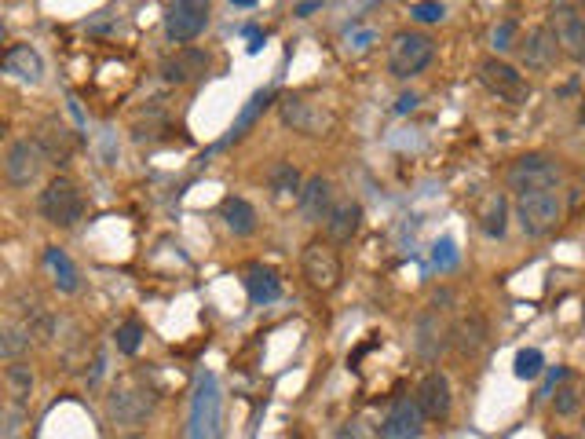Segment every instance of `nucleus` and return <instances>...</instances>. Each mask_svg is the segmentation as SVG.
Returning a JSON list of instances; mask_svg holds the SVG:
<instances>
[{
  "instance_id": "nucleus-1",
  "label": "nucleus",
  "mask_w": 585,
  "mask_h": 439,
  "mask_svg": "<svg viewBox=\"0 0 585 439\" xmlns=\"http://www.w3.org/2000/svg\"><path fill=\"white\" fill-rule=\"evenodd\" d=\"M187 439H224V396L213 374H198L194 381Z\"/></svg>"
},
{
  "instance_id": "nucleus-2",
  "label": "nucleus",
  "mask_w": 585,
  "mask_h": 439,
  "mask_svg": "<svg viewBox=\"0 0 585 439\" xmlns=\"http://www.w3.org/2000/svg\"><path fill=\"white\" fill-rule=\"evenodd\" d=\"M560 183H564V169L549 154H523L505 172V187L516 191V198L538 191H560Z\"/></svg>"
},
{
  "instance_id": "nucleus-3",
  "label": "nucleus",
  "mask_w": 585,
  "mask_h": 439,
  "mask_svg": "<svg viewBox=\"0 0 585 439\" xmlns=\"http://www.w3.org/2000/svg\"><path fill=\"white\" fill-rule=\"evenodd\" d=\"M432 59H436V41L421 30H399L388 44V74L399 81L425 74Z\"/></svg>"
},
{
  "instance_id": "nucleus-4",
  "label": "nucleus",
  "mask_w": 585,
  "mask_h": 439,
  "mask_svg": "<svg viewBox=\"0 0 585 439\" xmlns=\"http://www.w3.org/2000/svg\"><path fill=\"white\" fill-rule=\"evenodd\" d=\"M516 220H520L527 238L549 235V231L564 220V194L560 191L523 194V198H516Z\"/></svg>"
},
{
  "instance_id": "nucleus-5",
  "label": "nucleus",
  "mask_w": 585,
  "mask_h": 439,
  "mask_svg": "<svg viewBox=\"0 0 585 439\" xmlns=\"http://www.w3.org/2000/svg\"><path fill=\"white\" fill-rule=\"evenodd\" d=\"M41 216L55 227H74L85 216V194L74 180L55 176L41 191Z\"/></svg>"
},
{
  "instance_id": "nucleus-6",
  "label": "nucleus",
  "mask_w": 585,
  "mask_h": 439,
  "mask_svg": "<svg viewBox=\"0 0 585 439\" xmlns=\"http://www.w3.org/2000/svg\"><path fill=\"white\" fill-rule=\"evenodd\" d=\"M300 268H304V279H308L311 290L333 293L341 286V257H337L333 242H322V238L308 242L304 257H300Z\"/></svg>"
},
{
  "instance_id": "nucleus-7",
  "label": "nucleus",
  "mask_w": 585,
  "mask_h": 439,
  "mask_svg": "<svg viewBox=\"0 0 585 439\" xmlns=\"http://www.w3.org/2000/svg\"><path fill=\"white\" fill-rule=\"evenodd\" d=\"M549 30L567 59L585 63V19L578 15L575 4H553L549 8Z\"/></svg>"
},
{
  "instance_id": "nucleus-8",
  "label": "nucleus",
  "mask_w": 585,
  "mask_h": 439,
  "mask_svg": "<svg viewBox=\"0 0 585 439\" xmlns=\"http://www.w3.org/2000/svg\"><path fill=\"white\" fill-rule=\"evenodd\" d=\"M209 26V4L202 0H176L165 8V33L176 44H191L194 37H202Z\"/></svg>"
},
{
  "instance_id": "nucleus-9",
  "label": "nucleus",
  "mask_w": 585,
  "mask_h": 439,
  "mask_svg": "<svg viewBox=\"0 0 585 439\" xmlns=\"http://www.w3.org/2000/svg\"><path fill=\"white\" fill-rule=\"evenodd\" d=\"M44 161H48V154L37 140H15L4 154V176H8L11 187H30L41 176Z\"/></svg>"
},
{
  "instance_id": "nucleus-10",
  "label": "nucleus",
  "mask_w": 585,
  "mask_h": 439,
  "mask_svg": "<svg viewBox=\"0 0 585 439\" xmlns=\"http://www.w3.org/2000/svg\"><path fill=\"white\" fill-rule=\"evenodd\" d=\"M479 81L487 85V92H494L498 99H509V103H520V99L531 96V85L523 81V74L516 66H509L505 59H483L479 63Z\"/></svg>"
},
{
  "instance_id": "nucleus-11",
  "label": "nucleus",
  "mask_w": 585,
  "mask_h": 439,
  "mask_svg": "<svg viewBox=\"0 0 585 439\" xmlns=\"http://www.w3.org/2000/svg\"><path fill=\"white\" fill-rule=\"evenodd\" d=\"M425 414H421V407H417V399L410 396H399L388 407V414H384L381 421V432L377 436L381 439H421L425 436Z\"/></svg>"
},
{
  "instance_id": "nucleus-12",
  "label": "nucleus",
  "mask_w": 585,
  "mask_h": 439,
  "mask_svg": "<svg viewBox=\"0 0 585 439\" xmlns=\"http://www.w3.org/2000/svg\"><path fill=\"white\" fill-rule=\"evenodd\" d=\"M516 48H520L523 70H531V74H545V70H553L556 52H560V44H556V37H553L549 26H531V30L520 37Z\"/></svg>"
},
{
  "instance_id": "nucleus-13",
  "label": "nucleus",
  "mask_w": 585,
  "mask_h": 439,
  "mask_svg": "<svg viewBox=\"0 0 585 439\" xmlns=\"http://www.w3.org/2000/svg\"><path fill=\"white\" fill-rule=\"evenodd\" d=\"M150 410H154V396L136 385H117V392L107 399V414L117 425H139L150 418Z\"/></svg>"
},
{
  "instance_id": "nucleus-14",
  "label": "nucleus",
  "mask_w": 585,
  "mask_h": 439,
  "mask_svg": "<svg viewBox=\"0 0 585 439\" xmlns=\"http://www.w3.org/2000/svg\"><path fill=\"white\" fill-rule=\"evenodd\" d=\"M417 407H421V414H425L428 421H443L450 414V403H454V396H450V381L447 374H439V370H428L425 377H421V385H417Z\"/></svg>"
},
{
  "instance_id": "nucleus-15",
  "label": "nucleus",
  "mask_w": 585,
  "mask_h": 439,
  "mask_svg": "<svg viewBox=\"0 0 585 439\" xmlns=\"http://www.w3.org/2000/svg\"><path fill=\"white\" fill-rule=\"evenodd\" d=\"M333 183L326 176H311L304 183V191H300V202H297V213L308 220V224H326V216L333 213Z\"/></svg>"
},
{
  "instance_id": "nucleus-16",
  "label": "nucleus",
  "mask_w": 585,
  "mask_h": 439,
  "mask_svg": "<svg viewBox=\"0 0 585 439\" xmlns=\"http://www.w3.org/2000/svg\"><path fill=\"white\" fill-rule=\"evenodd\" d=\"M205 70H209V52H202V48H180V52L169 55V59L161 63V74H165V81H172V85H187L194 77H202Z\"/></svg>"
},
{
  "instance_id": "nucleus-17",
  "label": "nucleus",
  "mask_w": 585,
  "mask_h": 439,
  "mask_svg": "<svg viewBox=\"0 0 585 439\" xmlns=\"http://www.w3.org/2000/svg\"><path fill=\"white\" fill-rule=\"evenodd\" d=\"M300 191H304V180H300V169L293 161H275L271 172H267V194L275 205H293L300 202Z\"/></svg>"
},
{
  "instance_id": "nucleus-18",
  "label": "nucleus",
  "mask_w": 585,
  "mask_h": 439,
  "mask_svg": "<svg viewBox=\"0 0 585 439\" xmlns=\"http://www.w3.org/2000/svg\"><path fill=\"white\" fill-rule=\"evenodd\" d=\"M322 227H326V242H333V246H348L362 227V205L359 202H337Z\"/></svg>"
},
{
  "instance_id": "nucleus-19",
  "label": "nucleus",
  "mask_w": 585,
  "mask_h": 439,
  "mask_svg": "<svg viewBox=\"0 0 585 439\" xmlns=\"http://www.w3.org/2000/svg\"><path fill=\"white\" fill-rule=\"evenodd\" d=\"M450 344H454V352L458 355H479L483 352V344H487V319L479 315V311H468L465 319L450 330Z\"/></svg>"
},
{
  "instance_id": "nucleus-20",
  "label": "nucleus",
  "mask_w": 585,
  "mask_h": 439,
  "mask_svg": "<svg viewBox=\"0 0 585 439\" xmlns=\"http://www.w3.org/2000/svg\"><path fill=\"white\" fill-rule=\"evenodd\" d=\"M4 70L11 77H19V81H26V85H37L44 77V59L30 44H11L8 52H4Z\"/></svg>"
},
{
  "instance_id": "nucleus-21",
  "label": "nucleus",
  "mask_w": 585,
  "mask_h": 439,
  "mask_svg": "<svg viewBox=\"0 0 585 439\" xmlns=\"http://www.w3.org/2000/svg\"><path fill=\"white\" fill-rule=\"evenodd\" d=\"M282 121L293 125L297 132H308V136H322V114L311 107L308 99L300 96H289L282 99Z\"/></svg>"
},
{
  "instance_id": "nucleus-22",
  "label": "nucleus",
  "mask_w": 585,
  "mask_h": 439,
  "mask_svg": "<svg viewBox=\"0 0 585 439\" xmlns=\"http://www.w3.org/2000/svg\"><path fill=\"white\" fill-rule=\"evenodd\" d=\"M44 268H48V275H52L55 290L77 293V286H81V275H77L74 260L66 257V253L59 246H48V249H44Z\"/></svg>"
},
{
  "instance_id": "nucleus-23",
  "label": "nucleus",
  "mask_w": 585,
  "mask_h": 439,
  "mask_svg": "<svg viewBox=\"0 0 585 439\" xmlns=\"http://www.w3.org/2000/svg\"><path fill=\"white\" fill-rule=\"evenodd\" d=\"M220 216H224V224L231 235L238 238H249L256 231V209L245 198H224L220 205Z\"/></svg>"
},
{
  "instance_id": "nucleus-24",
  "label": "nucleus",
  "mask_w": 585,
  "mask_h": 439,
  "mask_svg": "<svg viewBox=\"0 0 585 439\" xmlns=\"http://www.w3.org/2000/svg\"><path fill=\"white\" fill-rule=\"evenodd\" d=\"M414 333H417V337H414L417 352L425 355V359H432V355L443 348V337H450V330H443V322H439L436 311H425V315L417 319Z\"/></svg>"
},
{
  "instance_id": "nucleus-25",
  "label": "nucleus",
  "mask_w": 585,
  "mask_h": 439,
  "mask_svg": "<svg viewBox=\"0 0 585 439\" xmlns=\"http://www.w3.org/2000/svg\"><path fill=\"white\" fill-rule=\"evenodd\" d=\"M479 227L487 238H501L509 227V198L505 194H490L483 209H479Z\"/></svg>"
},
{
  "instance_id": "nucleus-26",
  "label": "nucleus",
  "mask_w": 585,
  "mask_h": 439,
  "mask_svg": "<svg viewBox=\"0 0 585 439\" xmlns=\"http://www.w3.org/2000/svg\"><path fill=\"white\" fill-rule=\"evenodd\" d=\"M245 290H249V300H253V304H271V300H278L282 286H278L275 271L253 264V268L245 271Z\"/></svg>"
},
{
  "instance_id": "nucleus-27",
  "label": "nucleus",
  "mask_w": 585,
  "mask_h": 439,
  "mask_svg": "<svg viewBox=\"0 0 585 439\" xmlns=\"http://www.w3.org/2000/svg\"><path fill=\"white\" fill-rule=\"evenodd\" d=\"M4 381H8V396L11 407H26V399L33 396V370L26 363H8L4 370Z\"/></svg>"
},
{
  "instance_id": "nucleus-28",
  "label": "nucleus",
  "mask_w": 585,
  "mask_h": 439,
  "mask_svg": "<svg viewBox=\"0 0 585 439\" xmlns=\"http://www.w3.org/2000/svg\"><path fill=\"white\" fill-rule=\"evenodd\" d=\"M30 341H33V333H30V326H26V322H8V326H4L0 352H4V359H8V363H19V355L30 348Z\"/></svg>"
},
{
  "instance_id": "nucleus-29",
  "label": "nucleus",
  "mask_w": 585,
  "mask_h": 439,
  "mask_svg": "<svg viewBox=\"0 0 585 439\" xmlns=\"http://www.w3.org/2000/svg\"><path fill=\"white\" fill-rule=\"evenodd\" d=\"M37 143H41V150L48 154V161H55V165H66V161H70V150H74V140L66 136V129H44L41 136H37Z\"/></svg>"
},
{
  "instance_id": "nucleus-30",
  "label": "nucleus",
  "mask_w": 585,
  "mask_h": 439,
  "mask_svg": "<svg viewBox=\"0 0 585 439\" xmlns=\"http://www.w3.org/2000/svg\"><path fill=\"white\" fill-rule=\"evenodd\" d=\"M271 96H275V92H256V96L249 99V103H245V107H242V114H238V118H234L231 140H242L245 132L253 129V125H256V118H260V114H264V110H267V103H271Z\"/></svg>"
},
{
  "instance_id": "nucleus-31",
  "label": "nucleus",
  "mask_w": 585,
  "mask_h": 439,
  "mask_svg": "<svg viewBox=\"0 0 585 439\" xmlns=\"http://www.w3.org/2000/svg\"><path fill=\"white\" fill-rule=\"evenodd\" d=\"M542 366H545L542 352H534V348H523V352L516 355V377H520V381H534V377L542 374Z\"/></svg>"
},
{
  "instance_id": "nucleus-32",
  "label": "nucleus",
  "mask_w": 585,
  "mask_h": 439,
  "mask_svg": "<svg viewBox=\"0 0 585 439\" xmlns=\"http://www.w3.org/2000/svg\"><path fill=\"white\" fill-rule=\"evenodd\" d=\"M114 341H117V352L136 355L139 352V341H143V326H139V322H125V326H117Z\"/></svg>"
},
{
  "instance_id": "nucleus-33",
  "label": "nucleus",
  "mask_w": 585,
  "mask_h": 439,
  "mask_svg": "<svg viewBox=\"0 0 585 439\" xmlns=\"http://www.w3.org/2000/svg\"><path fill=\"white\" fill-rule=\"evenodd\" d=\"M578 403H582V392H578L575 385H560L553 396V410L560 414V418H571L578 410Z\"/></svg>"
},
{
  "instance_id": "nucleus-34",
  "label": "nucleus",
  "mask_w": 585,
  "mask_h": 439,
  "mask_svg": "<svg viewBox=\"0 0 585 439\" xmlns=\"http://www.w3.org/2000/svg\"><path fill=\"white\" fill-rule=\"evenodd\" d=\"M490 44H494V52H509V48H516V44H520V37H516V22L501 19L498 26L490 30Z\"/></svg>"
},
{
  "instance_id": "nucleus-35",
  "label": "nucleus",
  "mask_w": 585,
  "mask_h": 439,
  "mask_svg": "<svg viewBox=\"0 0 585 439\" xmlns=\"http://www.w3.org/2000/svg\"><path fill=\"white\" fill-rule=\"evenodd\" d=\"M410 19H417V22H443V19H447V4H410Z\"/></svg>"
},
{
  "instance_id": "nucleus-36",
  "label": "nucleus",
  "mask_w": 585,
  "mask_h": 439,
  "mask_svg": "<svg viewBox=\"0 0 585 439\" xmlns=\"http://www.w3.org/2000/svg\"><path fill=\"white\" fill-rule=\"evenodd\" d=\"M337 439H373V425L366 418H351V421H344L341 425Z\"/></svg>"
},
{
  "instance_id": "nucleus-37",
  "label": "nucleus",
  "mask_w": 585,
  "mask_h": 439,
  "mask_svg": "<svg viewBox=\"0 0 585 439\" xmlns=\"http://www.w3.org/2000/svg\"><path fill=\"white\" fill-rule=\"evenodd\" d=\"M315 11H322V0H311V4H297V8H293V15H297V19H311Z\"/></svg>"
},
{
  "instance_id": "nucleus-38",
  "label": "nucleus",
  "mask_w": 585,
  "mask_h": 439,
  "mask_svg": "<svg viewBox=\"0 0 585 439\" xmlns=\"http://www.w3.org/2000/svg\"><path fill=\"white\" fill-rule=\"evenodd\" d=\"M450 249H454L450 242H439V246H436V264H439V260H443V264H454V253H450Z\"/></svg>"
},
{
  "instance_id": "nucleus-39",
  "label": "nucleus",
  "mask_w": 585,
  "mask_h": 439,
  "mask_svg": "<svg viewBox=\"0 0 585 439\" xmlns=\"http://www.w3.org/2000/svg\"><path fill=\"white\" fill-rule=\"evenodd\" d=\"M414 107H417V96H403L395 110H399V114H406V110H414Z\"/></svg>"
},
{
  "instance_id": "nucleus-40",
  "label": "nucleus",
  "mask_w": 585,
  "mask_h": 439,
  "mask_svg": "<svg viewBox=\"0 0 585 439\" xmlns=\"http://www.w3.org/2000/svg\"><path fill=\"white\" fill-rule=\"evenodd\" d=\"M578 121L585 125V96H582V107H578Z\"/></svg>"
},
{
  "instance_id": "nucleus-41",
  "label": "nucleus",
  "mask_w": 585,
  "mask_h": 439,
  "mask_svg": "<svg viewBox=\"0 0 585 439\" xmlns=\"http://www.w3.org/2000/svg\"><path fill=\"white\" fill-rule=\"evenodd\" d=\"M121 439H143V436H121Z\"/></svg>"
},
{
  "instance_id": "nucleus-42",
  "label": "nucleus",
  "mask_w": 585,
  "mask_h": 439,
  "mask_svg": "<svg viewBox=\"0 0 585 439\" xmlns=\"http://www.w3.org/2000/svg\"><path fill=\"white\" fill-rule=\"evenodd\" d=\"M556 439H571V436H556Z\"/></svg>"
},
{
  "instance_id": "nucleus-43",
  "label": "nucleus",
  "mask_w": 585,
  "mask_h": 439,
  "mask_svg": "<svg viewBox=\"0 0 585 439\" xmlns=\"http://www.w3.org/2000/svg\"><path fill=\"white\" fill-rule=\"evenodd\" d=\"M582 322H585V308H582Z\"/></svg>"
},
{
  "instance_id": "nucleus-44",
  "label": "nucleus",
  "mask_w": 585,
  "mask_h": 439,
  "mask_svg": "<svg viewBox=\"0 0 585 439\" xmlns=\"http://www.w3.org/2000/svg\"><path fill=\"white\" fill-rule=\"evenodd\" d=\"M582 399H585V388H582Z\"/></svg>"
},
{
  "instance_id": "nucleus-45",
  "label": "nucleus",
  "mask_w": 585,
  "mask_h": 439,
  "mask_svg": "<svg viewBox=\"0 0 585 439\" xmlns=\"http://www.w3.org/2000/svg\"><path fill=\"white\" fill-rule=\"evenodd\" d=\"M582 11H585V8H582Z\"/></svg>"
}]
</instances>
